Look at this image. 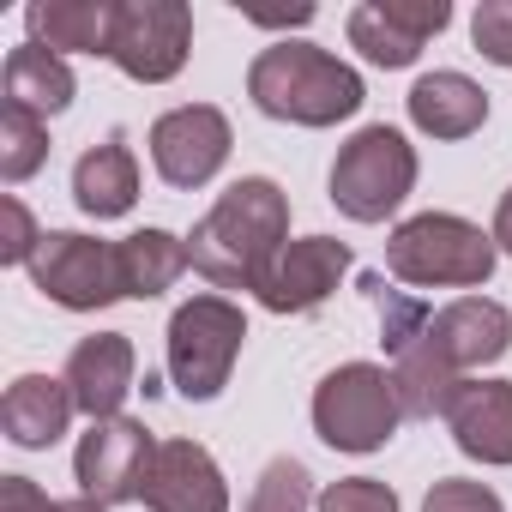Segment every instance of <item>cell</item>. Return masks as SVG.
Instances as JSON below:
<instances>
[{"mask_svg": "<svg viewBox=\"0 0 512 512\" xmlns=\"http://www.w3.org/2000/svg\"><path fill=\"white\" fill-rule=\"evenodd\" d=\"M284 247H290V193L266 175H241L193 223L187 260L217 290H253L260 296Z\"/></svg>", "mask_w": 512, "mask_h": 512, "instance_id": "6da1fadb", "label": "cell"}, {"mask_svg": "<svg viewBox=\"0 0 512 512\" xmlns=\"http://www.w3.org/2000/svg\"><path fill=\"white\" fill-rule=\"evenodd\" d=\"M247 97L272 121H296V127H338L362 109V73L344 67L338 55L314 49V43H272L253 55L247 67Z\"/></svg>", "mask_w": 512, "mask_h": 512, "instance_id": "7a4b0ae2", "label": "cell"}, {"mask_svg": "<svg viewBox=\"0 0 512 512\" xmlns=\"http://www.w3.org/2000/svg\"><path fill=\"white\" fill-rule=\"evenodd\" d=\"M494 260H500L494 235H482L470 217H452V211H422L398 223L386 241L392 278L416 290H476L494 278Z\"/></svg>", "mask_w": 512, "mask_h": 512, "instance_id": "3957f363", "label": "cell"}, {"mask_svg": "<svg viewBox=\"0 0 512 512\" xmlns=\"http://www.w3.org/2000/svg\"><path fill=\"white\" fill-rule=\"evenodd\" d=\"M404 422L398 386L374 362H344L314 392V434L338 452H380Z\"/></svg>", "mask_w": 512, "mask_h": 512, "instance_id": "277c9868", "label": "cell"}, {"mask_svg": "<svg viewBox=\"0 0 512 512\" xmlns=\"http://www.w3.org/2000/svg\"><path fill=\"white\" fill-rule=\"evenodd\" d=\"M416 187V145L398 127H362L332 163V205L356 223L392 217Z\"/></svg>", "mask_w": 512, "mask_h": 512, "instance_id": "5b68a950", "label": "cell"}, {"mask_svg": "<svg viewBox=\"0 0 512 512\" xmlns=\"http://www.w3.org/2000/svg\"><path fill=\"white\" fill-rule=\"evenodd\" d=\"M241 338H247V320L235 302L223 296H193L175 308L169 320V380L181 398L205 404L229 386V368L241 356Z\"/></svg>", "mask_w": 512, "mask_h": 512, "instance_id": "8992f818", "label": "cell"}, {"mask_svg": "<svg viewBox=\"0 0 512 512\" xmlns=\"http://www.w3.org/2000/svg\"><path fill=\"white\" fill-rule=\"evenodd\" d=\"M31 284L73 308V314H97L109 302H121V266H115V247L79 229H49L37 260H31Z\"/></svg>", "mask_w": 512, "mask_h": 512, "instance_id": "52a82bcc", "label": "cell"}, {"mask_svg": "<svg viewBox=\"0 0 512 512\" xmlns=\"http://www.w3.org/2000/svg\"><path fill=\"white\" fill-rule=\"evenodd\" d=\"M187 49H193V13H187V0H121L109 61L127 79L163 85V79H175L187 67Z\"/></svg>", "mask_w": 512, "mask_h": 512, "instance_id": "ba28073f", "label": "cell"}, {"mask_svg": "<svg viewBox=\"0 0 512 512\" xmlns=\"http://www.w3.org/2000/svg\"><path fill=\"white\" fill-rule=\"evenodd\" d=\"M151 428L133 422V416H109V422H91L79 452H73V476H79V494L97 500V506H121V500H139L145 488V470H151Z\"/></svg>", "mask_w": 512, "mask_h": 512, "instance_id": "9c48e42d", "label": "cell"}, {"mask_svg": "<svg viewBox=\"0 0 512 512\" xmlns=\"http://www.w3.org/2000/svg\"><path fill=\"white\" fill-rule=\"evenodd\" d=\"M229 121L223 109L211 103H187V109H169L157 127H151V163L169 187H205L223 157H229Z\"/></svg>", "mask_w": 512, "mask_h": 512, "instance_id": "30bf717a", "label": "cell"}, {"mask_svg": "<svg viewBox=\"0 0 512 512\" xmlns=\"http://www.w3.org/2000/svg\"><path fill=\"white\" fill-rule=\"evenodd\" d=\"M452 25L446 0H368L350 13V49H362V61L374 67H410L422 55L428 37H440Z\"/></svg>", "mask_w": 512, "mask_h": 512, "instance_id": "8fae6325", "label": "cell"}, {"mask_svg": "<svg viewBox=\"0 0 512 512\" xmlns=\"http://www.w3.org/2000/svg\"><path fill=\"white\" fill-rule=\"evenodd\" d=\"M139 500L151 512H229V482L199 440H157Z\"/></svg>", "mask_w": 512, "mask_h": 512, "instance_id": "7c38bea8", "label": "cell"}, {"mask_svg": "<svg viewBox=\"0 0 512 512\" xmlns=\"http://www.w3.org/2000/svg\"><path fill=\"white\" fill-rule=\"evenodd\" d=\"M344 272H350V247H344V241H332V235H302V241H290V247L278 253V266H272L260 302H266L272 314H314V308L338 290Z\"/></svg>", "mask_w": 512, "mask_h": 512, "instance_id": "4fadbf2b", "label": "cell"}, {"mask_svg": "<svg viewBox=\"0 0 512 512\" xmlns=\"http://www.w3.org/2000/svg\"><path fill=\"white\" fill-rule=\"evenodd\" d=\"M67 392L73 404L91 416V422H109L121 416L127 392H133V344L127 332H97V338H79L73 356H67Z\"/></svg>", "mask_w": 512, "mask_h": 512, "instance_id": "5bb4252c", "label": "cell"}, {"mask_svg": "<svg viewBox=\"0 0 512 512\" xmlns=\"http://www.w3.org/2000/svg\"><path fill=\"white\" fill-rule=\"evenodd\" d=\"M428 338L446 350V362L458 374L464 368H488V362H500L512 350V314L500 302H488V296H458V302H446L434 314Z\"/></svg>", "mask_w": 512, "mask_h": 512, "instance_id": "9a60e30c", "label": "cell"}, {"mask_svg": "<svg viewBox=\"0 0 512 512\" xmlns=\"http://www.w3.org/2000/svg\"><path fill=\"white\" fill-rule=\"evenodd\" d=\"M446 428L464 458L512 464V380H464L446 410Z\"/></svg>", "mask_w": 512, "mask_h": 512, "instance_id": "2e32d148", "label": "cell"}, {"mask_svg": "<svg viewBox=\"0 0 512 512\" xmlns=\"http://www.w3.org/2000/svg\"><path fill=\"white\" fill-rule=\"evenodd\" d=\"M73 410H79V404H73L67 380H55V374H19V380L7 386V398H0V428H7L13 446L43 452V446H55V440L67 434Z\"/></svg>", "mask_w": 512, "mask_h": 512, "instance_id": "e0dca14e", "label": "cell"}, {"mask_svg": "<svg viewBox=\"0 0 512 512\" xmlns=\"http://www.w3.org/2000/svg\"><path fill=\"white\" fill-rule=\"evenodd\" d=\"M115 13L121 0H37L25 13L31 25V43L49 49V55H109L115 43Z\"/></svg>", "mask_w": 512, "mask_h": 512, "instance_id": "ac0fdd59", "label": "cell"}, {"mask_svg": "<svg viewBox=\"0 0 512 512\" xmlns=\"http://www.w3.org/2000/svg\"><path fill=\"white\" fill-rule=\"evenodd\" d=\"M73 199L85 217H127L139 205V163L121 133H109L73 163Z\"/></svg>", "mask_w": 512, "mask_h": 512, "instance_id": "d6986e66", "label": "cell"}, {"mask_svg": "<svg viewBox=\"0 0 512 512\" xmlns=\"http://www.w3.org/2000/svg\"><path fill=\"white\" fill-rule=\"evenodd\" d=\"M410 121L434 139H470L488 121V91L464 73H428L410 85Z\"/></svg>", "mask_w": 512, "mask_h": 512, "instance_id": "ffe728a7", "label": "cell"}, {"mask_svg": "<svg viewBox=\"0 0 512 512\" xmlns=\"http://www.w3.org/2000/svg\"><path fill=\"white\" fill-rule=\"evenodd\" d=\"M392 386H398V404H404L410 422H434V416H446L452 398L464 392L458 368L446 362V350H440L434 338H416L410 350L392 356Z\"/></svg>", "mask_w": 512, "mask_h": 512, "instance_id": "44dd1931", "label": "cell"}, {"mask_svg": "<svg viewBox=\"0 0 512 512\" xmlns=\"http://www.w3.org/2000/svg\"><path fill=\"white\" fill-rule=\"evenodd\" d=\"M115 266H121V296L151 302L163 296L193 260H187V241L169 229H133L127 241H115Z\"/></svg>", "mask_w": 512, "mask_h": 512, "instance_id": "7402d4cb", "label": "cell"}, {"mask_svg": "<svg viewBox=\"0 0 512 512\" xmlns=\"http://www.w3.org/2000/svg\"><path fill=\"white\" fill-rule=\"evenodd\" d=\"M73 91L79 85H73V67L61 55H49L37 43H19L7 55V103L13 109H31L37 121H49V115H61L73 103Z\"/></svg>", "mask_w": 512, "mask_h": 512, "instance_id": "603a6c76", "label": "cell"}, {"mask_svg": "<svg viewBox=\"0 0 512 512\" xmlns=\"http://www.w3.org/2000/svg\"><path fill=\"white\" fill-rule=\"evenodd\" d=\"M362 290H368V302H374V314H380V344L398 356V350H410L416 338H428V326H434V314L410 296V290H392L380 272H368L362 278Z\"/></svg>", "mask_w": 512, "mask_h": 512, "instance_id": "cb8c5ba5", "label": "cell"}, {"mask_svg": "<svg viewBox=\"0 0 512 512\" xmlns=\"http://www.w3.org/2000/svg\"><path fill=\"white\" fill-rule=\"evenodd\" d=\"M49 157V121H37L31 109H0V175H7L13 187L31 181Z\"/></svg>", "mask_w": 512, "mask_h": 512, "instance_id": "d4e9b609", "label": "cell"}, {"mask_svg": "<svg viewBox=\"0 0 512 512\" xmlns=\"http://www.w3.org/2000/svg\"><path fill=\"white\" fill-rule=\"evenodd\" d=\"M308 464L302 458H272L247 494V512H308Z\"/></svg>", "mask_w": 512, "mask_h": 512, "instance_id": "484cf974", "label": "cell"}, {"mask_svg": "<svg viewBox=\"0 0 512 512\" xmlns=\"http://www.w3.org/2000/svg\"><path fill=\"white\" fill-rule=\"evenodd\" d=\"M314 506L320 512H398V494L374 476H344V482H326Z\"/></svg>", "mask_w": 512, "mask_h": 512, "instance_id": "4316f807", "label": "cell"}, {"mask_svg": "<svg viewBox=\"0 0 512 512\" xmlns=\"http://www.w3.org/2000/svg\"><path fill=\"white\" fill-rule=\"evenodd\" d=\"M470 43L482 61L512 67V0H482L476 19H470Z\"/></svg>", "mask_w": 512, "mask_h": 512, "instance_id": "83f0119b", "label": "cell"}, {"mask_svg": "<svg viewBox=\"0 0 512 512\" xmlns=\"http://www.w3.org/2000/svg\"><path fill=\"white\" fill-rule=\"evenodd\" d=\"M0 223H7V229H0V260H7V266H31L37 247H43V229L25 211V199H13V193L0 199Z\"/></svg>", "mask_w": 512, "mask_h": 512, "instance_id": "f1b7e54d", "label": "cell"}, {"mask_svg": "<svg viewBox=\"0 0 512 512\" xmlns=\"http://www.w3.org/2000/svg\"><path fill=\"white\" fill-rule=\"evenodd\" d=\"M422 512H506V506H500V494H494L488 482H464V476H446V482H434V488H428Z\"/></svg>", "mask_w": 512, "mask_h": 512, "instance_id": "f546056e", "label": "cell"}, {"mask_svg": "<svg viewBox=\"0 0 512 512\" xmlns=\"http://www.w3.org/2000/svg\"><path fill=\"white\" fill-rule=\"evenodd\" d=\"M0 512H67V500H49L31 476H0Z\"/></svg>", "mask_w": 512, "mask_h": 512, "instance_id": "4dcf8cb0", "label": "cell"}, {"mask_svg": "<svg viewBox=\"0 0 512 512\" xmlns=\"http://www.w3.org/2000/svg\"><path fill=\"white\" fill-rule=\"evenodd\" d=\"M494 247L512 253V187L500 193V211H494Z\"/></svg>", "mask_w": 512, "mask_h": 512, "instance_id": "1f68e13d", "label": "cell"}, {"mask_svg": "<svg viewBox=\"0 0 512 512\" xmlns=\"http://www.w3.org/2000/svg\"><path fill=\"white\" fill-rule=\"evenodd\" d=\"M253 25H308L314 19V7H308V0H302V7H290V13H247Z\"/></svg>", "mask_w": 512, "mask_h": 512, "instance_id": "d6a6232c", "label": "cell"}]
</instances>
